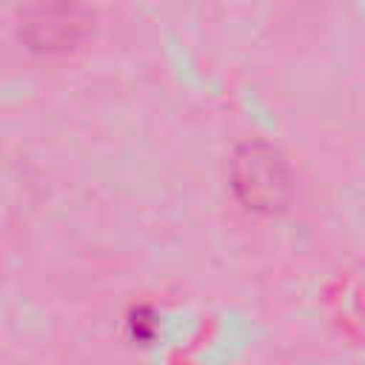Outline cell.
<instances>
[{
	"label": "cell",
	"instance_id": "6da1fadb",
	"mask_svg": "<svg viewBox=\"0 0 365 365\" xmlns=\"http://www.w3.org/2000/svg\"><path fill=\"white\" fill-rule=\"evenodd\" d=\"M234 188L248 202V208L274 211L285 205L291 177L285 171V163L268 145L248 143L234 157Z\"/></svg>",
	"mask_w": 365,
	"mask_h": 365
},
{
	"label": "cell",
	"instance_id": "7a4b0ae2",
	"mask_svg": "<svg viewBox=\"0 0 365 365\" xmlns=\"http://www.w3.org/2000/svg\"><path fill=\"white\" fill-rule=\"evenodd\" d=\"M80 26V20L74 17V9H40L34 20H29L31 29V40L37 46H54L66 37H71V31Z\"/></svg>",
	"mask_w": 365,
	"mask_h": 365
}]
</instances>
